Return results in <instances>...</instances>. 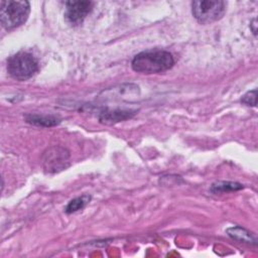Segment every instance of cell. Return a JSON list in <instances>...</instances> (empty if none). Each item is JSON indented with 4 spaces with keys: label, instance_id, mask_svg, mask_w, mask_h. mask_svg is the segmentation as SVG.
Returning a JSON list of instances; mask_svg holds the SVG:
<instances>
[{
    "label": "cell",
    "instance_id": "cell-1",
    "mask_svg": "<svg viewBox=\"0 0 258 258\" xmlns=\"http://www.w3.org/2000/svg\"><path fill=\"white\" fill-rule=\"evenodd\" d=\"M173 64L174 58L172 54L161 49H151L139 52L131 61L133 71L147 75L163 73L171 69Z\"/></svg>",
    "mask_w": 258,
    "mask_h": 258
},
{
    "label": "cell",
    "instance_id": "cell-2",
    "mask_svg": "<svg viewBox=\"0 0 258 258\" xmlns=\"http://www.w3.org/2000/svg\"><path fill=\"white\" fill-rule=\"evenodd\" d=\"M30 4L25 0H3L0 4V21L2 26L11 30L23 24L29 15Z\"/></svg>",
    "mask_w": 258,
    "mask_h": 258
},
{
    "label": "cell",
    "instance_id": "cell-3",
    "mask_svg": "<svg viewBox=\"0 0 258 258\" xmlns=\"http://www.w3.org/2000/svg\"><path fill=\"white\" fill-rule=\"evenodd\" d=\"M39 62L37 58L28 51H18L7 59V72L9 76L17 81H26L37 73Z\"/></svg>",
    "mask_w": 258,
    "mask_h": 258
},
{
    "label": "cell",
    "instance_id": "cell-4",
    "mask_svg": "<svg viewBox=\"0 0 258 258\" xmlns=\"http://www.w3.org/2000/svg\"><path fill=\"white\" fill-rule=\"evenodd\" d=\"M226 12V2L221 0H198L191 3V13L202 24L215 22Z\"/></svg>",
    "mask_w": 258,
    "mask_h": 258
},
{
    "label": "cell",
    "instance_id": "cell-5",
    "mask_svg": "<svg viewBox=\"0 0 258 258\" xmlns=\"http://www.w3.org/2000/svg\"><path fill=\"white\" fill-rule=\"evenodd\" d=\"M70 152L61 146L48 147L42 154V166L46 173L59 172L70 165Z\"/></svg>",
    "mask_w": 258,
    "mask_h": 258
},
{
    "label": "cell",
    "instance_id": "cell-6",
    "mask_svg": "<svg viewBox=\"0 0 258 258\" xmlns=\"http://www.w3.org/2000/svg\"><path fill=\"white\" fill-rule=\"evenodd\" d=\"M93 6L92 1H68L66 2L64 18L71 25H80L91 13Z\"/></svg>",
    "mask_w": 258,
    "mask_h": 258
},
{
    "label": "cell",
    "instance_id": "cell-7",
    "mask_svg": "<svg viewBox=\"0 0 258 258\" xmlns=\"http://www.w3.org/2000/svg\"><path fill=\"white\" fill-rule=\"evenodd\" d=\"M136 111L134 110H124V109H114V110H105L99 116V121L105 125H112L118 122L125 121L132 118L135 115Z\"/></svg>",
    "mask_w": 258,
    "mask_h": 258
},
{
    "label": "cell",
    "instance_id": "cell-8",
    "mask_svg": "<svg viewBox=\"0 0 258 258\" xmlns=\"http://www.w3.org/2000/svg\"><path fill=\"white\" fill-rule=\"evenodd\" d=\"M24 119L27 123L42 126V127H51L60 123V119L53 115H40V114H26Z\"/></svg>",
    "mask_w": 258,
    "mask_h": 258
},
{
    "label": "cell",
    "instance_id": "cell-9",
    "mask_svg": "<svg viewBox=\"0 0 258 258\" xmlns=\"http://www.w3.org/2000/svg\"><path fill=\"white\" fill-rule=\"evenodd\" d=\"M230 237L233 239H236L238 241L250 243V244H256V238L247 230L241 228V227H233L227 230Z\"/></svg>",
    "mask_w": 258,
    "mask_h": 258
},
{
    "label": "cell",
    "instance_id": "cell-10",
    "mask_svg": "<svg viewBox=\"0 0 258 258\" xmlns=\"http://www.w3.org/2000/svg\"><path fill=\"white\" fill-rule=\"evenodd\" d=\"M243 188V184L234 181H218L212 184L210 190L214 194H225Z\"/></svg>",
    "mask_w": 258,
    "mask_h": 258
},
{
    "label": "cell",
    "instance_id": "cell-11",
    "mask_svg": "<svg viewBox=\"0 0 258 258\" xmlns=\"http://www.w3.org/2000/svg\"><path fill=\"white\" fill-rule=\"evenodd\" d=\"M91 197L88 195H84L82 197H78L76 199H73L66 207V213L72 214L75 212H78L82 209H84L89 203H90Z\"/></svg>",
    "mask_w": 258,
    "mask_h": 258
},
{
    "label": "cell",
    "instance_id": "cell-12",
    "mask_svg": "<svg viewBox=\"0 0 258 258\" xmlns=\"http://www.w3.org/2000/svg\"><path fill=\"white\" fill-rule=\"evenodd\" d=\"M256 95H257V92L256 90H253V91H250L248 93H246L242 99H241V102L247 106H252V107H255L256 106Z\"/></svg>",
    "mask_w": 258,
    "mask_h": 258
}]
</instances>
